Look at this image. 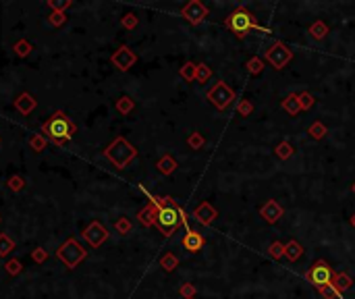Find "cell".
Segmentation results:
<instances>
[{"mask_svg": "<svg viewBox=\"0 0 355 299\" xmlns=\"http://www.w3.org/2000/svg\"><path fill=\"white\" fill-rule=\"evenodd\" d=\"M224 25H226V30H231L237 38L243 40L249 32H260V34H270V30L268 27H262L258 23V19L253 17V13H249L245 7H241L237 11H233L229 17L224 19Z\"/></svg>", "mask_w": 355, "mask_h": 299, "instance_id": "6da1fadb", "label": "cell"}, {"mask_svg": "<svg viewBox=\"0 0 355 299\" xmlns=\"http://www.w3.org/2000/svg\"><path fill=\"white\" fill-rule=\"evenodd\" d=\"M181 214H179V204L175 202L173 206H166L162 210H158V218H156V226L160 229V233L164 237H170L179 226H181Z\"/></svg>", "mask_w": 355, "mask_h": 299, "instance_id": "7a4b0ae2", "label": "cell"}, {"mask_svg": "<svg viewBox=\"0 0 355 299\" xmlns=\"http://www.w3.org/2000/svg\"><path fill=\"white\" fill-rule=\"evenodd\" d=\"M264 59H266L268 63H270L272 69L280 71V69H285V67L293 61V50L285 44V42L276 40L272 46H268V48L264 50Z\"/></svg>", "mask_w": 355, "mask_h": 299, "instance_id": "3957f363", "label": "cell"}, {"mask_svg": "<svg viewBox=\"0 0 355 299\" xmlns=\"http://www.w3.org/2000/svg\"><path fill=\"white\" fill-rule=\"evenodd\" d=\"M206 98L210 100V104L214 106L216 110H226L235 102V92L229 88V83H226V81H218L208 90Z\"/></svg>", "mask_w": 355, "mask_h": 299, "instance_id": "277c9868", "label": "cell"}, {"mask_svg": "<svg viewBox=\"0 0 355 299\" xmlns=\"http://www.w3.org/2000/svg\"><path fill=\"white\" fill-rule=\"evenodd\" d=\"M135 154H137V150H135L131 144H127L123 137H119L115 144H112V146L106 150V156H108V158L115 162L119 168H123L129 160H133Z\"/></svg>", "mask_w": 355, "mask_h": 299, "instance_id": "5b68a950", "label": "cell"}, {"mask_svg": "<svg viewBox=\"0 0 355 299\" xmlns=\"http://www.w3.org/2000/svg\"><path fill=\"white\" fill-rule=\"evenodd\" d=\"M332 270H330V266L326 264L324 260H318L314 266H311L307 272H305V278H307V282H311L314 287L320 291V289H324L326 284H330L332 282Z\"/></svg>", "mask_w": 355, "mask_h": 299, "instance_id": "8992f818", "label": "cell"}, {"mask_svg": "<svg viewBox=\"0 0 355 299\" xmlns=\"http://www.w3.org/2000/svg\"><path fill=\"white\" fill-rule=\"evenodd\" d=\"M208 7L204 3H200V0H191V3H187L185 7L181 9V17L185 19L187 23L191 25H200L206 17H208Z\"/></svg>", "mask_w": 355, "mask_h": 299, "instance_id": "52a82bcc", "label": "cell"}, {"mask_svg": "<svg viewBox=\"0 0 355 299\" xmlns=\"http://www.w3.org/2000/svg\"><path fill=\"white\" fill-rule=\"evenodd\" d=\"M46 131L50 133V137H54L56 141H65L73 133V125L69 123V119H65L63 115H56L54 119H50V123L46 125Z\"/></svg>", "mask_w": 355, "mask_h": 299, "instance_id": "ba28073f", "label": "cell"}, {"mask_svg": "<svg viewBox=\"0 0 355 299\" xmlns=\"http://www.w3.org/2000/svg\"><path fill=\"white\" fill-rule=\"evenodd\" d=\"M282 206L276 202V199H268V202L260 208V216L266 220V222H270V224H276L280 218H282Z\"/></svg>", "mask_w": 355, "mask_h": 299, "instance_id": "9c48e42d", "label": "cell"}, {"mask_svg": "<svg viewBox=\"0 0 355 299\" xmlns=\"http://www.w3.org/2000/svg\"><path fill=\"white\" fill-rule=\"evenodd\" d=\"M193 216H195V220L200 222V224L208 226V224L214 222V218L218 216V212H216V208L212 206L210 202H204V204H200V206L193 210Z\"/></svg>", "mask_w": 355, "mask_h": 299, "instance_id": "30bf717a", "label": "cell"}, {"mask_svg": "<svg viewBox=\"0 0 355 299\" xmlns=\"http://www.w3.org/2000/svg\"><path fill=\"white\" fill-rule=\"evenodd\" d=\"M204 245H206V239L202 237V233H197V231H193V229H189V231L185 233V237H183V247H185L187 251H191V253L202 251Z\"/></svg>", "mask_w": 355, "mask_h": 299, "instance_id": "8fae6325", "label": "cell"}, {"mask_svg": "<svg viewBox=\"0 0 355 299\" xmlns=\"http://www.w3.org/2000/svg\"><path fill=\"white\" fill-rule=\"evenodd\" d=\"M135 61H137V56L129 50V48H119L117 52H115V56H112V63H115L121 71H127V69H131L133 65H135Z\"/></svg>", "mask_w": 355, "mask_h": 299, "instance_id": "7c38bea8", "label": "cell"}, {"mask_svg": "<svg viewBox=\"0 0 355 299\" xmlns=\"http://www.w3.org/2000/svg\"><path fill=\"white\" fill-rule=\"evenodd\" d=\"M85 237L90 239V243H92V245H100L102 241L108 237V233H106V229H104L102 224L94 222V224L90 226V229H88V233H85Z\"/></svg>", "mask_w": 355, "mask_h": 299, "instance_id": "4fadbf2b", "label": "cell"}, {"mask_svg": "<svg viewBox=\"0 0 355 299\" xmlns=\"http://www.w3.org/2000/svg\"><path fill=\"white\" fill-rule=\"evenodd\" d=\"M137 218H139V222L144 224V226H154V224H156V218H158V208L152 206V204H148V206L137 214Z\"/></svg>", "mask_w": 355, "mask_h": 299, "instance_id": "5bb4252c", "label": "cell"}, {"mask_svg": "<svg viewBox=\"0 0 355 299\" xmlns=\"http://www.w3.org/2000/svg\"><path fill=\"white\" fill-rule=\"evenodd\" d=\"M282 110H287L291 117H295V115H299L301 112V104H299V96L297 94H289L285 100H282Z\"/></svg>", "mask_w": 355, "mask_h": 299, "instance_id": "9a60e30c", "label": "cell"}, {"mask_svg": "<svg viewBox=\"0 0 355 299\" xmlns=\"http://www.w3.org/2000/svg\"><path fill=\"white\" fill-rule=\"evenodd\" d=\"M301 253H303V247L299 245V241L291 239L289 243L285 245V255H287V260H289V262H297V260L301 258Z\"/></svg>", "mask_w": 355, "mask_h": 299, "instance_id": "2e32d148", "label": "cell"}, {"mask_svg": "<svg viewBox=\"0 0 355 299\" xmlns=\"http://www.w3.org/2000/svg\"><path fill=\"white\" fill-rule=\"evenodd\" d=\"M332 284H334V289H336L338 293H343V291H347L351 284H353V278H351L347 272H338V274L332 276Z\"/></svg>", "mask_w": 355, "mask_h": 299, "instance_id": "e0dca14e", "label": "cell"}, {"mask_svg": "<svg viewBox=\"0 0 355 299\" xmlns=\"http://www.w3.org/2000/svg\"><path fill=\"white\" fill-rule=\"evenodd\" d=\"M307 34L314 38V40H324L326 34H328V25H326L324 21H314V23L307 27Z\"/></svg>", "mask_w": 355, "mask_h": 299, "instance_id": "ac0fdd59", "label": "cell"}, {"mask_svg": "<svg viewBox=\"0 0 355 299\" xmlns=\"http://www.w3.org/2000/svg\"><path fill=\"white\" fill-rule=\"evenodd\" d=\"M158 170L162 175H170V173H175L177 170V160L173 158V156H162V158L158 160Z\"/></svg>", "mask_w": 355, "mask_h": 299, "instance_id": "d6986e66", "label": "cell"}, {"mask_svg": "<svg viewBox=\"0 0 355 299\" xmlns=\"http://www.w3.org/2000/svg\"><path fill=\"white\" fill-rule=\"evenodd\" d=\"M307 133H309V137H311V139H318V141H320V139H324V137H326L328 129H326V125H324V123L316 121V123H311V125H309Z\"/></svg>", "mask_w": 355, "mask_h": 299, "instance_id": "ffe728a7", "label": "cell"}, {"mask_svg": "<svg viewBox=\"0 0 355 299\" xmlns=\"http://www.w3.org/2000/svg\"><path fill=\"white\" fill-rule=\"evenodd\" d=\"M160 266L166 270V272H173V270L179 266V258L175 253H164L160 258Z\"/></svg>", "mask_w": 355, "mask_h": 299, "instance_id": "44dd1931", "label": "cell"}, {"mask_svg": "<svg viewBox=\"0 0 355 299\" xmlns=\"http://www.w3.org/2000/svg\"><path fill=\"white\" fill-rule=\"evenodd\" d=\"M179 73H181V77H183V79L193 81V79L197 77V65H195V63H185V65L181 67Z\"/></svg>", "mask_w": 355, "mask_h": 299, "instance_id": "7402d4cb", "label": "cell"}, {"mask_svg": "<svg viewBox=\"0 0 355 299\" xmlns=\"http://www.w3.org/2000/svg\"><path fill=\"white\" fill-rule=\"evenodd\" d=\"M274 152H276V156H278L280 160H287V158H291V156H293L295 150H293V146L289 144V141H280Z\"/></svg>", "mask_w": 355, "mask_h": 299, "instance_id": "603a6c76", "label": "cell"}, {"mask_svg": "<svg viewBox=\"0 0 355 299\" xmlns=\"http://www.w3.org/2000/svg\"><path fill=\"white\" fill-rule=\"evenodd\" d=\"M204 144H206V137H204L200 131H193V133L187 137V146H189L191 150H200V148H204Z\"/></svg>", "mask_w": 355, "mask_h": 299, "instance_id": "cb8c5ba5", "label": "cell"}, {"mask_svg": "<svg viewBox=\"0 0 355 299\" xmlns=\"http://www.w3.org/2000/svg\"><path fill=\"white\" fill-rule=\"evenodd\" d=\"M268 255L274 260H280L282 255H285V243H280V241H272L270 245H268Z\"/></svg>", "mask_w": 355, "mask_h": 299, "instance_id": "d4e9b609", "label": "cell"}, {"mask_svg": "<svg viewBox=\"0 0 355 299\" xmlns=\"http://www.w3.org/2000/svg\"><path fill=\"white\" fill-rule=\"evenodd\" d=\"M245 67H247V71H249L251 75H260L262 71H264V63H262V59H258V56L249 59V61L245 63Z\"/></svg>", "mask_w": 355, "mask_h": 299, "instance_id": "484cf974", "label": "cell"}, {"mask_svg": "<svg viewBox=\"0 0 355 299\" xmlns=\"http://www.w3.org/2000/svg\"><path fill=\"white\" fill-rule=\"evenodd\" d=\"M212 77V69L208 67V65H197V77H195V81H200V83H206L208 79Z\"/></svg>", "mask_w": 355, "mask_h": 299, "instance_id": "4316f807", "label": "cell"}, {"mask_svg": "<svg viewBox=\"0 0 355 299\" xmlns=\"http://www.w3.org/2000/svg\"><path fill=\"white\" fill-rule=\"evenodd\" d=\"M297 96H299V104H301V110H309L311 106H314V102H316V100H314V96H311L309 92H299Z\"/></svg>", "mask_w": 355, "mask_h": 299, "instance_id": "83f0119b", "label": "cell"}, {"mask_svg": "<svg viewBox=\"0 0 355 299\" xmlns=\"http://www.w3.org/2000/svg\"><path fill=\"white\" fill-rule=\"evenodd\" d=\"M237 112H239L241 117H247V115H251V112H253V104L249 102V100H241L239 106H237Z\"/></svg>", "mask_w": 355, "mask_h": 299, "instance_id": "f1b7e54d", "label": "cell"}, {"mask_svg": "<svg viewBox=\"0 0 355 299\" xmlns=\"http://www.w3.org/2000/svg\"><path fill=\"white\" fill-rule=\"evenodd\" d=\"M320 293L324 295V299H338L340 297V293L334 289V284L330 282V284H326L324 289H320Z\"/></svg>", "mask_w": 355, "mask_h": 299, "instance_id": "f546056e", "label": "cell"}, {"mask_svg": "<svg viewBox=\"0 0 355 299\" xmlns=\"http://www.w3.org/2000/svg\"><path fill=\"white\" fill-rule=\"evenodd\" d=\"M179 293H181L183 299H193V295H195V284L185 282V284H183V287L179 289Z\"/></svg>", "mask_w": 355, "mask_h": 299, "instance_id": "4dcf8cb0", "label": "cell"}, {"mask_svg": "<svg viewBox=\"0 0 355 299\" xmlns=\"http://www.w3.org/2000/svg\"><path fill=\"white\" fill-rule=\"evenodd\" d=\"M117 108H119L121 112H129V110L133 108L131 98H121V100H119V104H117Z\"/></svg>", "mask_w": 355, "mask_h": 299, "instance_id": "1f68e13d", "label": "cell"}, {"mask_svg": "<svg viewBox=\"0 0 355 299\" xmlns=\"http://www.w3.org/2000/svg\"><path fill=\"white\" fill-rule=\"evenodd\" d=\"M117 229L125 235V233H129V229H131V224H129V220H119L117 222Z\"/></svg>", "mask_w": 355, "mask_h": 299, "instance_id": "d6a6232c", "label": "cell"}, {"mask_svg": "<svg viewBox=\"0 0 355 299\" xmlns=\"http://www.w3.org/2000/svg\"><path fill=\"white\" fill-rule=\"evenodd\" d=\"M125 25H127V27H135V25H137V19H135L133 15H127V19H125Z\"/></svg>", "mask_w": 355, "mask_h": 299, "instance_id": "836d02e7", "label": "cell"}, {"mask_svg": "<svg viewBox=\"0 0 355 299\" xmlns=\"http://www.w3.org/2000/svg\"><path fill=\"white\" fill-rule=\"evenodd\" d=\"M351 224H353V226H355V214H353V218H351Z\"/></svg>", "mask_w": 355, "mask_h": 299, "instance_id": "e575fe53", "label": "cell"}, {"mask_svg": "<svg viewBox=\"0 0 355 299\" xmlns=\"http://www.w3.org/2000/svg\"><path fill=\"white\" fill-rule=\"evenodd\" d=\"M351 191H353V193H355V183H353V185H351Z\"/></svg>", "mask_w": 355, "mask_h": 299, "instance_id": "d590c367", "label": "cell"}]
</instances>
